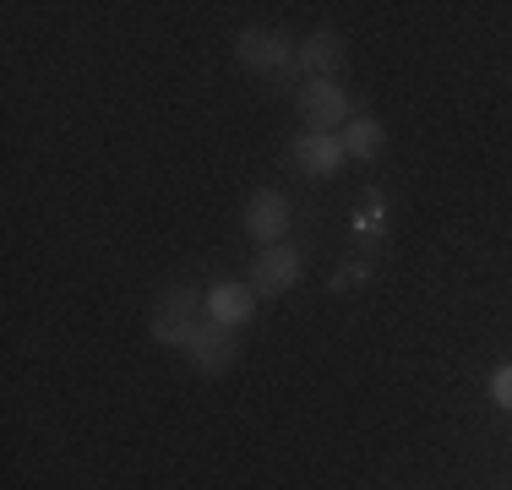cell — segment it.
Masks as SVG:
<instances>
[{
  "label": "cell",
  "instance_id": "obj_8",
  "mask_svg": "<svg viewBox=\"0 0 512 490\" xmlns=\"http://www.w3.org/2000/svg\"><path fill=\"white\" fill-rule=\"evenodd\" d=\"M256 316V289L251 284H213L207 289V322H218V327H246Z\"/></svg>",
  "mask_w": 512,
  "mask_h": 490
},
{
  "label": "cell",
  "instance_id": "obj_6",
  "mask_svg": "<svg viewBox=\"0 0 512 490\" xmlns=\"http://www.w3.org/2000/svg\"><path fill=\"white\" fill-rule=\"evenodd\" d=\"M344 137H316V131H300L295 142H289V164L300 169V175H311V180H327V175H338L344 169Z\"/></svg>",
  "mask_w": 512,
  "mask_h": 490
},
{
  "label": "cell",
  "instance_id": "obj_10",
  "mask_svg": "<svg viewBox=\"0 0 512 490\" xmlns=\"http://www.w3.org/2000/svg\"><path fill=\"white\" fill-rule=\"evenodd\" d=\"M491 403H496V409H507V414H512V365H502V371L491 376Z\"/></svg>",
  "mask_w": 512,
  "mask_h": 490
},
{
  "label": "cell",
  "instance_id": "obj_7",
  "mask_svg": "<svg viewBox=\"0 0 512 490\" xmlns=\"http://www.w3.org/2000/svg\"><path fill=\"white\" fill-rule=\"evenodd\" d=\"M300 71H311V82H338L344 71V33L316 28L300 39Z\"/></svg>",
  "mask_w": 512,
  "mask_h": 490
},
{
  "label": "cell",
  "instance_id": "obj_3",
  "mask_svg": "<svg viewBox=\"0 0 512 490\" xmlns=\"http://www.w3.org/2000/svg\"><path fill=\"white\" fill-rule=\"evenodd\" d=\"M300 267H306V256H300V245H267V251H256L251 262V278L246 284L256 289V300H278V294H289L300 284Z\"/></svg>",
  "mask_w": 512,
  "mask_h": 490
},
{
  "label": "cell",
  "instance_id": "obj_5",
  "mask_svg": "<svg viewBox=\"0 0 512 490\" xmlns=\"http://www.w3.org/2000/svg\"><path fill=\"white\" fill-rule=\"evenodd\" d=\"M186 360H191V371H197V376H224L229 365L240 360V333H235V327H218V322H202V333L191 338Z\"/></svg>",
  "mask_w": 512,
  "mask_h": 490
},
{
  "label": "cell",
  "instance_id": "obj_4",
  "mask_svg": "<svg viewBox=\"0 0 512 490\" xmlns=\"http://www.w3.org/2000/svg\"><path fill=\"white\" fill-rule=\"evenodd\" d=\"M240 224H246V235L262 245H284L289 235V224H295V207H289V196L284 191H251V202H246V213H240Z\"/></svg>",
  "mask_w": 512,
  "mask_h": 490
},
{
  "label": "cell",
  "instance_id": "obj_2",
  "mask_svg": "<svg viewBox=\"0 0 512 490\" xmlns=\"http://www.w3.org/2000/svg\"><path fill=\"white\" fill-rule=\"evenodd\" d=\"M295 109L300 120H306V131H316V137H338V131L349 126V93L338 88V82H306V88L295 93Z\"/></svg>",
  "mask_w": 512,
  "mask_h": 490
},
{
  "label": "cell",
  "instance_id": "obj_1",
  "mask_svg": "<svg viewBox=\"0 0 512 490\" xmlns=\"http://www.w3.org/2000/svg\"><path fill=\"white\" fill-rule=\"evenodd\" d=\"M235 60L246 71H262L267 82H289L300 66V44H289L278 28H240L235 33Z\"/></svg>",
  "mask_w": 512,
  "mask_h": 490
},
{
  "label": "cell",
  "instance_id": "obj_11",
  "mask_svg": "<svg viewBox=\"0 0 512 490\" xmlns=\"http://www.w3.org/2000/svg\"><path fill=\"white\" fill-rule=\"evenodd\" d=\"M365 273H371L365 262H349V267H338V273H333V289H355V284H365Z\"/></svg>",
  "mask_w": 512,
  "mask_h": 490
},
{
  "label": "cell",
  "instance_id": "obj_9",
  "mask_svg": "<svg viewBox=\"0 0 512 490\" xmlns=\"http://www.w3.org/2000/svg\"><path fill=\"white\" fill-rule=\"evenodd\" d=\"M344 153L349 158H360V164H371V158H382V147H387V131H382V120H371V115H355L344 131Z\"/></svg>",
  "mask_w": 512,
  "mask_h": 490
}]
</instances>
